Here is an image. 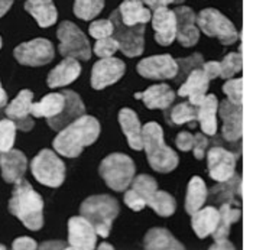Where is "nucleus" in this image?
Listing matches in <instances>:
<instances>
[{"instance_id": "obj_1", "label": "nucleus", "mask_w": 253, "mask_h": 250, "mask_svg": "<svg viewBox=\"0 0 253 250\" xmlns=\"http://www.w3.org/2000/svg\"><path fill=\"white\" fill-rule=\"evenodd\" d=\"M100 135V123L91 116H81L62 130L54 139V148L59 155L76 158L84 148L97 140Z\"/></svg>"}, {"instance_id": "obj_2", "label": "nucleus", "mask_w": 253, "mask_h": 250, "mask_svg": "<svg viewBox=\"0 0 253 250\" xmlns=\"http://www.w3.org/2000/svg\"><path fill=\"white\" fill-rule=\"evenodd\" d=\"M9 211L16 215L29 230H39L43 226V201L32 185L23 178L15 182Z\"/></svg>"}, {"instance_id": "obj_3", "label": "nucleus", "mask_w": 253, "mask_h": 250, "mask_svg": "<svg viewBox=\"0 0 253 250\" xmlns=\"http://www.w3.org/2000/svg\"><path fill=\"white\" fill-rule=\"evenodd\" d=\"M142 137L151 168L164 173L174 171L178 167V155L165 145L162 127L155 122H149L142 129Z\"/></svg>"}, {"instance_id": "obj_4", "label": "nucleus", "mask_w": 253, "mask_h": 250, "mask_svg": "<svg viewBox=\"0 0 253 250\" xmlns=\"http://www.w3.org/2000/svg\"><path fill=\"white\" fill-rule=\"evenodd\" d=\"M80 212L94 226L98 236L107 237L119 214V204L110 195H94L81 204Z\"/></svg>"}, {"instance_id": "obj_5", "label": "nucleus", "mask_w": 253, "mask_h": 250, "mask_svg": "<svg viewBox=\"0 0 253 250\" xmlns=\"http://www.w3.org/2000/svg\"><path fill=\"white\" fill-rule=\"evenodd\" d=\"M98 171L112 190L125 191L133 181L135 164L127 155L112 154L101 161Z\"/></svg>"}, {"instance_id": "obj_6", "label": "nucleus", "mask_w": 253, "mask_h": 250, "mask_svg": "<svg viewBox=\"0 0 253 250\" xmlns=\"http://www.w3.org/2000/svg\"><path fill=\"white\" fill-rule=\"evenodd\" d=\"M197 25L209 38H217L223 45H232L239 39V32L233 22L217 9L209 7L198 13Z\"/></svg>"}, {"instance_id": "obj_7", "label": "nucleus", "mask_w": 253, "mask_h": 250, "mask_svg": "<svg viewBox=\"0 0 253 250\" xmlns=\"http://www.w3.org/2000/svg\"><path fill=\"white\" fill-rule=\"evenodd\" d=\"M57 37L59 39V54L65 58L87 61L91 57V46L83 31L73 22L59 23Z\"/></svg>"}, {"instance_id": "obj_8", "label": "nucleus", "mask_w": 253, "mask_h": 250, "mask_svg": "<svg viewBox=\"0 0 253 250\" xmlns=\"http://www.w3.org/2000/svg\"><path fill=\"white\" fill-rule=\"evenodd\" d=\"M31 169L37 181L51 187L57 188L65 179V165L57 155L49 149L41 151L31 164Z\"/></svg>"}, {"instance_id": "obj_9", "label": "nucleus", "mask_w": 253, "mask_h": 250, "mask_svg": "<svg viewBox=\"0 0 253 250\" xmlns=\"http://www.w3.org/2000/svg\"><path fill=\"white\" fill-rule=\"evenodd\" d=\"M110 20L113 22L115 31L113 37L119 42L120 51L126 57H139L143 52V45H145V23H139L135 26H127L119 13V9L115 10L110 16Z\"/></svg>"}, {"instance_id": "obj_10", "label": "nucleus", "mask_w": 253, "mask_h": 250, "mask_svg": "<svg viewBox=\"0 0 253 250\" xmlns=\"http://www.w3.org/2000/svg\"><path fill=\"white\" fill-rule=\"evenodd\" d=\"M13 55L22 65L41 67L54 59L55 51H54V45L48 39L38 38L18 45L15 48Z\"/></svg>"}, {"instance_id": "obj_11", "label": "nucleus", "mask_w": 253, "mask_h": 250, "mask_svg": "<svg viewBox=\"0 0 253 250\" xmlns=\"http://www.w3.org/2000/svg\"><path fill=\"white\" fill-rule=\"evenodd\" d=\"M218 115L223 122L221 135L224 137V140H227L230 143L239 142L243 135V107H242V104H234L229 100H223L218 104Z\"/></svg>"}, {"instance_id": "obj_12", "label": "nucleus", "mask_w": 253, "mask_h": 250, "mask_svg": "<svg viewBox=\"0 0 253 250\" xmlns=\"http://www.w3.org/2000/svg\"><path fill=\"white\" fill-rule=\"evenodd\" d=\"M97 231L83 215L73 217L68 221V249L91 250L96 248Z\"/></svg>"}, {"instance_id": "obj_13", "label": "nucleus", "mask_w": 253, "mask_h": 250, "mask_svg": "<svg viewBox=\"0 0 253 250\" xmlns=\"http://www.w3.org/2000/svg\"><path fill=\"white\" fill-rule=\"evenodd\" d=\"M126 65L122 59L109 57L97 61L91 70V87L94 90H103L117 83L123 77Z\"/></svg>"}, {"instance_id": "obj_14", "label": "nucleus", "mask_w": 253, "mask_h": 250, "mask_svg": "<svg viewBox=\"0 0 253 250\" xmlns=\"http://www.w3.org/2000/svg\"><path fill=\"white\" fill-rule=\"evenodd\" d=\"M136 68L139 76L151 80H171L178 74V62L168 54L145 58Z\"/></svg>"}, {"instance_id": "obj_15", "label": "nucleus", "mask_w": 253, "mask_h": 250, "mask_svg": "<svg viewBox=\"0 0 253 250\" xmlns=\"http://www.w3.org/2000/svg\"><path fill=\"white\" fill-rule=\"evenodd\" d=\"M207 168L210 176L214 181H227L233 176L236 171V155L226 148L214 146L207 151Z\"/></svg>"}, {"instance_id": "obj_16", "label": "nucleus", "mask_w": 253, "mask_h": 250, "mask_svg": "<svg viewBox=\"0 0 253 250\" xmlns=\"http://www.w3.org/2000/svg\"><path fill=\"white\" fill-rule=\"evenodd\" d=\"M176 16V39L185 46L191 48L200 39V28L197 26V16L194 10L188 6H179L175 10Z\"/></svg>"}, {"instance_id": "obj_17", "label": "nucleus", "mask_w": 253, "mask_h": 250, "mask_svg": "<svg viewBox=\"0 0 253 250\" xmlns=\"http://www.w3.org/2000/svg\"><path fill=\"white\" fill-rule=\"evenodd\" d=\"M32 100L34 94L29 90H22L18 96L13 98V101L6 107L4 113L9 119H12L16 123V127L23 130V132H29L34 127V120L29 117L32 115Z\"/></svg>"}, {"instance_id": "obj_18", "label": "nucleus", "mask_w": 253, "mask_h": 250, "mask_svg": "<svg viewBox=\"0 0 253 250\" xmlns=\"http://www.w3.org/2000/svg\"><path fill=\"white\" fill-rule=\"evenodd\" d=\"M152 26L155 31L156 42L162 46L171 45L176 38V16L168 7L156 9L152 16Z\"/></svg>"}, {"instance_id": "obj_19", "label": "nucleus", "mask_w": 253, "mask_h": 250, "mask_svg": "<svg viewBox=\"0 0 253 250\" xmlns=\"http://www.w3.org/2000/svg\"><path fill=\"white\" fill-rule=\"evenodd\" d=\"M62 94L65 96V106H64L62 112L55 117L48 119V125L54 130H62L65 126H68L70 123H73L78 117L84 115V110H85L84 103L77 93L65 90V91H62Z\"/></svg>"}, {"instance_id": "obj_20", "label": "nucleus", "mask_w": 253, "mask_h": 250, "mask_svg": "<svg viewBox=\"0 0 253 250\" xmlns=\"http://www.w3.org/2000/svg\"><path fill=\"white\" fill-rule=\"evenodd\" d=\"M210 80L206 76L203 68H195L190 73V76L185 78L182 85L178 90V96L188 97V101L194 106H198L204 97L207 96Z\"/></svg>"}, {"instance_id": "obj_21", "label": "nucleus", "mask_w": 253, "mask_h": 250, "mask_svg": "<svg viewBox=\"0 0 253 250\" xmlns=\"http://www.w3.org/2000/svg\"><path fill=\"white\" fill-rule=\"evenodd\" d=\"M26 156L20 151L10 149L7 152L0 154V168H1V175L3 179L9 184H15L19 179L23 178L26 172Z\"/></svg>"}, {"instance_id": "obj_22", "label": "nucleus", "mask_w": 253, "mask_h": 250, "mask_svg": "<svg viewBox=\"0 0 253 250\" xmlns=\"http://www.w3.org/2000/svg\"><path fill=\"white\" fill-rule=\"evenodd\" d=\"M119 123L123 133L127 139V145L135 149H143V137H142V126L137 119V115L130 109H122L119 113Z\"/></svg>"}, {"instance_id": "obj_23", "label": "nucleus", "mask_w": 253, "mask_h": 250, "mask_svg": "<svg viewBox=\"0 0 253 250\" xmlns=\"http://www.w3.org/2000/svg\"><path fill=\"white\" fill-rule=\"evenodd\" d=\"M136 98H140L148 109L165 110L174 103L175 93L167 84H156V85L149 87L148 90H145L143 93L136 94Z\"/></svg>"}, {"instance_id": "obj_24", "label": "nucleus", "mask_w": 253, "mask_h": 250, "mask_svg": "<svg viewBox=\"0 0 253 250\" xmlns=\"http://www.w3.org/2000/svg\"><path fill=\"white\" fill-rule=\"evenodd\" d=\"M81 73V67L76 58H67L62 62H59L58 65L49 73L48 76V85L51 88H57L62 87L67 84H71L73 81H76Z\"/></svg>"}, {"instance_id": "obj_25", "label": "nucleus", "mask_w": 253, "mask_h": 250, "mask_svg": "<svg viewBox=\"0 0 253 250\" xmlns=\"http://www.w3.org/2000/svg\"><path fill=\"white\" fill-rule=\"evenodd\" d=\"M25 10L38 22L41 28L52 26L58 18V12L52 0H26Z\"/></svg>"}, {"instance_id": "obj_26", "label": "nucleus", "mask_w": 253, "mask_h": 250, "mask_svg": "<svg viewBox=\"0 0 253 250\" xmlns=\"http://www.w3.org/2000/svg\"><path fill=\"white\" fill-rule=\"evenodd\" d=\"M198 107V122L203 129V133L214 136L217 133V112L218 100L214 94H207L204 100L197 106Z\"/></svg>"}, {"instance_id": "obj_27", "label": "nucleus", "mask_w": 253, "mask_h": 250, "mask_svg": "<svg viewBox=\"0 0 253 250\" xmlns=\"http://www.w3.org/2000/svg\"><path fill=\"white\" fill-rule=\"evenodd\" d=\"M218 221H220V210H217L215 207H206V208H200L193 214L191 224L197 237L206 239L214 233L218 226Z\"/></svg>"}, {"instance_id": "obj_28", "label": "nucleus", "mask_w": 253, "mask_h": 250, "mask_svg": "<svg viewBox=\"0 0 253 250\" xmlns=\"http://www.w3.org/2000/svg\"><path fill=\"white\" fill-rule=\"evenodd\" d=\"M119 13L122 16V20L127 26H135L139 23H148L152 19L151 10L143 6L142 0H123Z\"/></svg>"}, {"instance_id": "obj_29", "label": "nucleus", "mask_w": 253, "mask_h": 250, "mask_svg": "<svg viewBox=\"0 0 253 250\" xmlns=\"http://www.w3.org/2000/svg\"><path fill=\"white\" fill-rule=\"evenodd\" d=\"M143 246L148 250H182L184 246L165 229H151L143 239Z\"/></svg>"}, {"instance_id": "obj_30", "label": "nucleus", "mask_w": 253, "mask_h": 250, "mask_svg": "<svg viewBox=\"0 0 253 250\" xmlns=\"http://www.w3.org/2000/svg\"><path fill=\"white\" fill-rule=\"evenodd\" d=\"M240 194H242V178L234 173L227 181H223L218 185H215L210 191V197L214 203H218L221 206L224 203L229 204L236 203L234 197H240Z\"/></svg>"}, {"instance_id": "obj_31", "label": "nucleus", "mask_w": 253, "mask_h": 250, "mask_svg": "<svg viewBox=\"0 0 253 250\" xmlns=\"http://www.w3.org/2000/svg\"><path fill=\"white\" fill-rule=\"evenodd\" d=\"M207 197H209V191L206 182L200 176L191 178L185 197V211L193 215L200 208H203L204 203L207 201Z\"/></svg>"}, {"instance_id": "obj_32", "label": "nucleus", "mask_w": 253, "mask_h": 250, "mask_svg": "<svg viewBox=\"0 0 253 250\" xmlns=\"http://www.w3.org/2000/svg\"><path fill=\"white\" fill-rule=\"evenodd\" d=\"M65 106V96L62 93H51L45 96L39 103L32 104V116L34 117H55L62 112Z\"/></svg>"}, {"instance_id": "obj_33", "label": "nucleus", "mask_w": 253, "mask_h": 250, "mask_svg": "<svg viewBox=\"0 0 253 250\" xmlns=\"http://www.w3.org/2000/svg\"><path fill=\"white\" fill-rule=\"evenodd\" d=\"M242 217V211L240 208L233 207L229 203L221 204L220 207V221L218 226L214 230V233L211 234L214 237V240H221V239H227L230 234V227L232 224L237 223Z\"/></svg>"}, {"instance_id": "obj_34", "label": "nucleus", "mask_w": 253, "mask_h": 250, "mask_svg": "<svg viewBox=\"0 0 253 250\" xmlns=\"http://www.w3.org/2000/svg\"><path fill=\"white\" fill-rule=\"evenodd\" d=\"M148 206L161 217H169L175 212L176 204L172 195L165 191H156L149 200Z\"/></svg>"}, {"instance_id": "obj_35", "label": "nucleus", "mask_w": 253, "mask_h": 250, "mask_svg": "<svg viewBox=\"0 0 253 250\" xmlns=\"http://www.w3.org/2000/svg\"><path fill=\"white\" fill-rule=\"evenodd\" d=\"M197 119H198V107L190 101L176 104L168 116V120L172 125H178V126L185 125V123H191Z\"/></svg>"}, {"instance_id": "obj_36", "label": "nucleus", "mask_w": 253, "mask_h": 250, "mask_svg": "<svg viewBox=\"0 0 253 250\" xmlns=\"http://www.w3.org/2000/svg\"><path fill=\"white\" fill-rule=\"evenodd\" d=\"M104 7V0H74V13L83 20H91Z\"/></svg>"}, {"instance_id": "obj_37", "label": "nucleus", "mask_w": 253, "mask_h": 250, "mask_svg": "<svg viewBox=\"0 0 253 250\" xmlns=\"http://www.w3.org/2000/svg\"><path fill=\"white\" fill-rule=\"evenodd\" d=\"M16 129V123L12 119H0V154L13 148Z\"/></svg>"}, {"instance_id": "obj_38", "label": "nucleus", "mask_w": 253, "mask_h": 250, "mask_svg": "<svg viewBox=\"0 0 253 250\" xmlns=\"http://www.w3.org/2000/svg\"><path fill=\"white\" fill-rule=\"evenodd\" d=\"M178 74L174 78L176 83H184L185 78L190 76V73L195 68H203L204 65V58L201 54H193L188 58H179L178 61Z\"/></svg>"}, {"instance_id": "obj_39", "label": "nucleus", "mask_w": 253, "mask_h": 250, "mask_svg": "<svg viewBox=\"0 0 253 250\" xmlns=\"http://www.w3.org/2000/svg\"><path fill=\"white\" fill-rule=\"evenodd\" d=\"M132 188L140 197H143L146 203H149L152 195L158 191V184H156V181L152 176L142 173V175H137L136 178L132 181Z\"/></svg>"}, {"instance_id": "obj_40", "label": "nucleus", "mask_w": 253, "mask_h": 250, "mask_svg": "<svg viewBox=\"0 0 253 250\" xmlns=\"http://www.w3.org/2000/svg\"><path fill=\"white\" fill-rule=\"evenodd\" d=\"M221 65V74L220 77L223 80H229L232 78L234 74L242 71L243 67V58L240 52H230L226 57L223 58V61L220 62Z\"/></svg>"}, {"instance_id": "obj_41", "label": "nucleus", "mask_w": 253, "mask_h": 250, "mask_svg": "<svg viewBox=\"0 0 253 250\" xmlns=\"http://www.w3.org/2000/svg\"><path fill=\"white\" fill-rule=\"evenodd\" d=\"M223 91L227 96V100L234 104H242L243 101V78L227 80L223 84Z\"/></svg>"}, {"instance_id": "obj_42", "label": "nucleus", "mask_w": 253, "mask_h": 250, "mask_svg": "<svg viewBox=\"0 0 253 250\" xmlns=\"http://www.w3.org/2000/svg\"><path fill=\"white\" fill-rule=\"evenodd\" d=\"M119 48V42L115 37H107V38L97 39L94 45V54L100 58L112 57Z\"/></svg>"}, {"instance_id": "obj_43", "label": "nucleus", "mask_w": 253, "mask_h": 250, "mask_svg": "<svg viewBox=\"0 0 253 250\" xmlns=\"http://www.w3.org/2000/svg\"><path fill=\"white\" fill-rule=\"evenodd\" d=\"M90 35L93 38L101 39V38H107V37H113V31H115V26H113V22L109 19H101V20H94L90 28Z\"/></svg>"}, {"instance_id": "obj_44", "label": "nucleus", "mask_w": 253, "mask_h": 250, "mask_svg": "<svg viewBox=\"0 0 253 250\" xmlns=\"http://www.w3.org/2000/svg\"><path fill=\"white\" fill-rule=\"evenodd\" d=\"M125 204L130 210H133V211H142L148 206V203L145 201V198L140 197L133 188H130L129 191H126V194H125Z\"/></svg>"}, {"instance_id": "obj_45", "label": "nucleus", "mask_w": 253, "mask_h": 250, "mask_svg": "<svg viewBox=\"0 0 253 250\" xmlns=\"http://www.w3.org/2000/svg\"><path fill=\"white\" fill-rule=\"evenodd\" d=\"M194 148H193V154H194L195 159H203L206 155H207V149H209V145H210V140L206 137V133H197L194 135Z\"/></svg>"}, {"instance_id": "obj_46", "label": "nucleus", "mask_w": 253, "mask_h": 250, "mask_svg": "<svg viewBox=\"0 0 253 250\" xmlns=\"http://www.w3.org/2000/svg\"><path fill=\"white\" fill-rule=\"evenodd\" d=\"M194 135H191L190 132H181V133H178V136H176L175 139L178 149L182 151V152L193 151V148H194Z\"/></svg>"}, {"instance_id": "obj_47", "label": "nucleus", "mask_w": 253, "mask_h": 250, "mask_svg": "<svg viewBox=\"0 0 253 250\" xmlns=\"http://www.w3.org/2000/svg\"><path fill=\"white\" fill-rule=\"evenodd\" d=\"M203 70H204L206 76L209 77L210 81H211V80H214V78L220 77V74H221V65H220V62H217V61H209V62H204Z\"/></svg>"}, {"instance_id": "obj_48", "label": "nucleus", "mask_w": 253, "mask_h": 250, "mask_svg": "<svg viewBox=\"0 0 253 250\" xmlns=\"http://www.w3.org/2000/svg\"><path fill=\"white\" fill-rule=\"evenodd\" d=\"M12 248L15 250H34L37 249V242L31 237H19L13 242Z\"/></svg>"}, {"instance_id": "obj_49", "label": "nucleus", "mask_w": 253, "mask_h": 250, "mask_svg": "<svg viewBox=\"0 0 253 250\" xmlns=\"http://www.w3.org/2000/svg\"><path fill=\"white\" fill-rule=\"evenodd\" d=\"M149 9H159V7H167L171 3H175V0H142Z\"/></svg>"}, {"instance_id": "obj_50", "label": "nucleus", "mask_w": 253, "mask_h": 250, "mask_svg": "<svg viewBox=\"0 0 253 250\" xmlns=\"http://www.w3.org/2000/svg\"><path fill=\"white\" fill-rule=\"evenodd\" d=\"M211 250H234V246L229 239H221V240H214V245L210 248Z\"/></svg>"}, {"instance_id": "obj_51", "label": "nucleus", "mask_w": 253, "mask_h": 250, "mask_svg": "<svg viewBox=\"0 0 253 250\" xmlns=\"http://www.w3.org/2000/svg\"><path fill=\"white\" fill-rule=\"evenodd\" d=\"M39 248L41 249H65L67 246L62 242H46V243L41 245Z\"/></svg>"}, {"instance_id": "obj_52", "label": "nucleus", "mask_w": 253, "mask_h": 250, "mask_svg": "<svg viewBox=\"0 0 253 250\" xmlns=\"http://www.w3.org/2000/svg\"><path fill=\"white\" fill-rule=\"evenodd\" d=\"M12 4H13V0H0V18L7 13Z\"/></svg>"}, {"instance_id": "obj_53", "label": "nucleus", "mask_w": 253, "mask_h": 250, "mask_svg": "<svg viewBox=\"0 0 253 250\" xmlns=\"http://www.w3.org/2000/svg\"><path fill=\"white\" fill-rule=\"evenodd\" d=\"M6 104H7V94L1 88V84H0V107H4Z\"/></svg>"}, {"instance_id": "obj_54", "label": "nucleus", "mask_w": 253, "mask_h": 250, "mask_svg": "<svg viewBox=\"0 0 253 250\" xmlns=\"http://www.w3.org/2000/svg\"><path fill=\"white\" fill-rule=\"evenodd\" d=\"M98 249L100 250H104V249L113 250V246H110L109 243H103V245H100V246H98Z\"/></svg>"}, {"instance_id": "obj_55", "label": "nucleus", "mask_w": 253, "mask_h": 250, "mask_svg": "<svg viewBox=\"0 0 253 250\" xmlns=\"http://www.w3.org/2000/svg\"><path fill=\"white\" fill-rule=\"evenodd\" d=\"M182 1H185V0H175V3H182Z\"/></svg>"}, {"instance_id": "obj_56", "label": "nucleus", "mask_w": 253, "mask_h": 250, "mask_svg": "<svg viewBox=\"0 0 253 250\" xmlns=\"http://www.w3.org/2000/svg\"><path fill=\"white\" fill-rule=\"evenodd\" d=\"M0 250H4V246H3V245H0Z\"/></svg>"}, {"instance_id": "obj_57", "label": "nucleus", "mask_w": 253, "mask_h": 250, "mask_svg": "<svg viewBox=\"0 0 253 250\" xmlns=\"http://www.w3.org/2000/svg\"><path fill=\"white\" fill-rule=\"evenodd\" d=\"M0 48H1V37H0Z\"/></svg>"}, {"instance_id": "obj_58", "label": "nucleus", "mask_w": 253, "mask_h": 250, "mask_svg": "<svg viewBox=\"0 0 253 250\" xmlns=\"http://www.w3.org/2000/svg\"><path fill=\"white\" fill-rule=\"evenodd\" d=\"M1 109H3V107H0V116H1Z\"/></svg>"}]
</instances>
